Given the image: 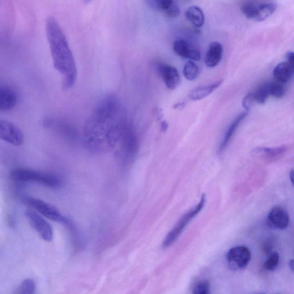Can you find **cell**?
I'll use <instances>...</instances> for the list:
<instances>
[{
    "label": "cell",
    "mask_w": 294,
    "mask_h": 294,
    "mask_svg": "<svg viewBox=\"0 0 294 294\" xmlns=\"http://www.w3.org/2000/svg\"><path fill=\"white\" fill-rule=\"evenodd\" d=\"M159 70L165 86L170 90L176 89L180 80V74L176 68L167 64H161Z\"/></svg>",
    "instance_id": "13"
},
{
    "label": "cell",
    "mask_w": 294,
    "mask_h": 294,
    "mask_svg": "<svg viewBox=\"0 0 294 294\" xmlns=\"http://www.w3.org/2000/svg\"><path fill=\"white\" fill-rule=\"evenodd\" d=\"M247 115H248V112L247 111L240 113L239 115H238V116L236 118L235 120H234V121L231 123V124L230 125L227 132H226L222 142H221L220 145L219 152L220 153L224 152L226 148H227L228 144L229 142L231 141V140L234 134L235 133L238 127H239L242 121L244 120L247 116Z\"/></svg>",
    "instance_id": "18"
},
{
    "label": "cell",
    "mask_w": 294,
    "mask_h": 294,
    "mask_svg": "<svg viewBox=\"0 0 294 294\" xmlns=\"http://www.w3.org/2000/svg\"><path fill=\"white\" fill-rule=\"evenodd\" d=\"M151 7L164 10L174 3V0H147Z\"/></svg>",
    "instance_id": "26"
},
{
    "label": "cell",
    "mask_w": 294,
    "mask_h": 294,
    "mask_svg": "<svg viewBox=\"0 0 294 294\" xmlns=\"http://www.w3.org/2000/svg\"><path fill=\"white\" fill-rule=\"evenodd\" d=\"M186 18L194 26L200 28L204 22V15L203 11L197 6H191L185 12Z\"/></svg>",
    "instance_id": "19"
},
{
    "label": "cell",
    "mask_w": 294,
    "mask_h": 294,
    "mask_svg": "<svg viewBox=\"0 0 294 294\" xmlns=\"http://www.w3.org/2000/svg\"><path fill=\"white\" fill-rule=\"evenodd\" d=\"M18 102V97L10 88L0 85V111L8 112L14 109Z\"/></svg>",
    "instance_id": "14"
},
{
    "label": "cell",
    "mask_w": 294,
    "mask_h": 294,
    "mask_svg": "<svg viewBox=\"0 0 294 294\" xmlns=\"http://www.w3.org/2000/svg\"><path fill=\"white\" fill-rule=\"evenodd\" d=\"M289 267H290L291 270L293 271V261L291 260V261H289Z\"/></svg>",
    "instance_id": "33"
},
{
    "label": "cell",
    "mask_w": 294,
    "mask_h": 294,
    "mask_svg": "<svg viewBox=\"0 0 294 294\" xmlns=\"http://www.w3.org/2000/svg\"><path fill=\"white\" fill-rule=\"evenodd\" d=\"M285 59H286V62L288 63L289 65L294 66V55L292 52H291V51L288 52L286 55H285Z\"/></svg>",
    "instance_id": "30"
},
{
    "label": "cell",
    "mask_w": 294,
    "mask_h": 294,
    "mask_svg": "<svg viewBox=\"0 0 294 294\" xmlns=\"http://www.w3.org/2000/svg\"><path fill=\"white\" fill-rule=\"evenodd\" d=\"M0 140L15 146L24 143V135L14 123L0 119Z\"/></svg>",
    "instance_id": "7"
},
{
    "label": "cell",
    "mask_w": 294,
    "mask_h": 294,
    "mask_svg": "<svg viewBox=\"0 0 294 294\" xmlns=\"http://www.w3.org/2000/svg\"><path fill=\"white\" fill-rule=\"evenodd\" d=\"M279 255L278 253L272 252L268 259L264 264V268L268 271H273L278 266L279 262Z\"/></svg>",
    "instance_id": "24"
},
{
    "label": "cell",
    "mask_w": 294,
    "mask_h": 294,
    "mask_svg": "<svg viewBox=\"0 0 294 294\" xmlns=\"http://www.w3.org/2000/svg\"><path fill=\"white\" fill-rule=\"evenodd\" d=\"M254 95L255 102L261 105L265 104L268 97L270 96L268 83L262 85L257 91L254 92Z\"/></svg>",
    "instance_id": "20"
},
{
    "label": "cell",
    "mask_w": 294,
    "mask_h": 294,
    "mask_svg": "<svg viewBox=\"0 0 294 294\" xmlns=\"http://www.w3.org/2000/svg\"><path fill=\"white\" fill-rule=\"evenodd\" d=\"M268 89H269L270 95L276 99H281L285 95V87L282 83L280 82L268 83Z\"/></svg>",
    "instance_id": "23"
},
{
    "label": "cell",
    "mask_w": 294,
    "mask_h": 294,
    "mask_svg": "<svg viewBox=\"0 0 294 294\" xmlns=\"http://www.w3.org/2000/svg\"><path fill=\"white\" fill-rule=\"evenodd\" d=\"M223 79H220L214 83L207 85V86L199 87L194 88L189 93V99L194 101L204 99V98L209 96L211 94L218 89L223 84Z\"/></svg>",
    "instance_id": "16"
},
{
    "label": "cell",
    "mask_w": 294,
    "mask_h": 294,
    "mask_svg": "<svg viewBox=\"0 0 294 294\" xmlns=\"http://www.w3.org/2000/svg\"><path fill=\"white\" fill-rule=\"evenodd\" d=\"M85 2H90L91 1V0H85Z\"/></svg>",
    "instance_id": "34"
},
{
    "label": "cell",
    "mask_w": 294,
    "mask_h": 294,
    "mask_svg": "<svg viewBox=\"0 0 294 294\" xmlns=\"http://www.w3.org/2000/svg\"><path fill=\"white\" fill-rule=\"evenodd\" d=\"M183 74L186 79L194 80L198 77L199 68L193 61H189L183 68Z\"/></svg>",
    "instance_id": "21"
},
{
    "label": "cell",
    "mask_w": 294,
    "mask_h": 294,
    "mask_svg": "<svg viewBox=\"0 0 294 294\" xmlns=\"http://www.w3.org/2000/svg\"><path fill=\"white\" fill-rule=\"evenodd\" d=\"M276 8V4L269 0H251L242 6L241 11L247 19L260 22L269 18Z\"/></svg>",
    "instance_id": "4"
},
{
    "label": "cell",
    "mask_w": 294,
    "mask_h": 294,
    "mask_svg": "<svg viewBox=\"0 0 294 294\" xmlns=\"http://www.w3.org/2000/svg\"><path fill=\"white\" fill-rule=\"evenodd\" d=\"M25 205L32 207L40 214L49 220L61 223H66L67 220L56 208L41 200L26 197L23 199Z\"/></svg>",
    "instance_id": "6"
},
{
    "label": "cell",
    "mask_w": 294,
    "mask_h": 294,
    "mask_svg": "<svg viewBox=\"0 0 294 294\" xmlns=\"http://www.w3.org/2000/svg\"><path fill=\"white\" fill-rule=\"evenodd\" d=\"M205 195H202L201 201L197 205L192 209L187 212L185 215H183L181 219L179 220L171 231L168 234L167 236L164 238L162 246L164 248H167L171 246L176 242L178 237L180 236L181 233L184 231L191 220H192L196 215L201 211L205 203Z\"/></svg>",
    "instance_id": "5"
},
{
    "label": "cell",
    "mask_w": 294,
    "mask_h": 294,
    "mask_svg": "<svg viewBox=\"0 0 294 294\" xmlns=\"http://www.w3.org/2000/svg\"><path fill=\"white\" fill-rule=\"evenodd\" d=\"M36 289L35 283L31 279H25L16 289V294H32L35 293Z\"/></svg>",
    "instance_id": "22"
},
{
    "label": "cell",
    "mask_w": 294,
    "mask_h": 294,
    "mask_svg": "<svg viewBox=\"0 0 294 294\" xmlns=\"http://www.w3.org/2000/svg\"><path fill=\"white\" fill-rule=\"evenodd\" d=\"M10 177L13 181L16 182H33L51 188H57L61 183L60 178L56 175L27 169L19 168L12 170Z\"/></svg>",
    "instance_id": "3"
},
{
    "label": "cell",
    "mask_w": 294,
    "mask_h": 294,
    "mask_svg": "<svg viewBox=\"0 0 294 294\" xmlns=\"http://www.w3.org/2000/svg\"><path fill=\"white\" fill-rule=\"evenodd\" d=\"M185 102H180V103H178L175 106V108L176 109H181L185 107Z\"/></svg>",
    "instance_id": "31"
},
{
    "label": "cell",
    "mask_w": 294,
    "mask_h": 294,
    "mask_svg": "<svg viewBox=\"0 0 294 294\" xmlns=\"http://www.w3.org/2000/svg\"><path fill=\"white\" fill-rule=\"evenodd\" d=\"M46 27L54 67L63 76L64 87L69 88L75 83L77 76L73 54L56 19L49 17Z\"/></svg>",
    "instance_id": "2"
},
{
    "label": "cell",
    "mask_w": 294,
    "mask_h": 294,
    "mask_svg": "<svg viewBox=\"0 0 294 294\" xmlns=\"http://www.w3.org/2000/svg\"><path fill=\"white\" fill-rule=\"evenodd\" d=\"M268 224L271 227L278 229H286L289 224V216L286 211L282 207L276 206L268 214Z\"/></svg>",
    "instance_id": "12"
},
{
    "label": "cell",
    "mask_w": 294,
    "mask_h": 294,
    "mask_svg": "<svg viewBox=\"0 0 294 294\" xmlns=\"http://www.w3.org/2000/svg\"><path fill=\"white\" fill-rule=\"evenodd\" d=\"M29 223L39 233L43 239L51 241L53 238V229L50 224L37 213L32 210L25 212Z\"/></svg>",
    "instance_id": "9"
},
{
    "label": "cell",
    "mask_w": 294,
    "mask_h": 294,
    "mask_svg": "<svg viewBox=\"0 0 294 294\" xmlns=\"http://www.w3.org/2000/svg\"><path fill=\"white\" fill-rule=\"evenodd\" d=\"M128 129L120 103L110 97L102 102L89 118L85 136L92 150L103 151L120 142Z\"/></svg>",
    "instance_id": "1"
},
{
    "label": "cell",
    "mask_w": 294,
    "mask_h": 294,
    "mask_svg": "<svg viewBox=\"0 0 294 294\" xmlns=\"http://www.w3.org/2000/svg\"><path fill=\"white\" fill-rule=\"evenodd\" d=\"M223 48L219 42H213L208 47L204 58V63L208 67H215L219 65L223 57Z\"/></svg>",
    "instance_id": "15"
},
{
    "label": "cell",
    "mask_w": 294,
    "mask_h": 294,
    "mask_svg": "<svg viewBox=\"0 0 294 294\" xmlns=\"http://www.w3.org/2000/svg\"><path fill=\"white\" fill-rule=\"evenodd\" d=\"M289 178H290V180L292 183V184L293 185V170H292L291 172L289 173Z\"/></svg>",
    "instance_id": "32"
},
{
    "label": "cell",
    "mask_w": 294,
    "mask_h": 294,
    "mask_svg": "<svg viewBox=\"0 0 294 294\" xmlns=\"http://www.w3.org/2000/svg\"><path fill=\"white\" fill-rule=\"evenodd\" d=\"M165 15L170 19H176L180 15V9L176 4H172L163 10Z\"/></svg>",
    "instance_id": "27"
},
{
    "label": "cell",
    "mask_w": 294,
    "mask_h": 294,
    "mask_svg": "<svg viewBox=\"0 0 294 294\" xmlns=\"http://www.w3.org/2000/svg\"><path fill=\"white\" fill-rule=\"evenodd\" d=\"M251 259L249 249L244 246L234 247L228 251L227 259L229 266L241 270L248 265Z\"/></svg>",
    "instance_id": "8"
},
{
    "label": "cell",
    "mask_w": 294,
    "mask_h": 294,
    "mask_svg": "<svg viewBox=\"0 0 294 294\" xmlns=\"http://www.w3.org/2000/svg\"><path fill=\"white\" fill-rule=\"evenodd\" d=\"M272 246H272V242L270 241H266L264 244V252L270 255L272 253Z\"/></svg>",
    "instance_id": "29"
},
{
    "label": "cell",
    "mask_w": 294,
    "mask_h": 294,
    "mask_svg": "<svg viewBox=\"0 0 294 294\" xmlns=\"http://www.w3.org/2000/svg\"><path fill=\"white\" fill-rule=\"evenodd\" d=\"M288 150V146L283 145L282 146L272 148L258 147L254 149L253 152L255 155L261 157L267 162H272L282 158Z\"/></svg>",
    "instance_id": "11"
},
{
    "label": "cell",
    "mask_w": 294,
    "mask_h": 294,
    "mask_svg": "<svg viewBox=\"0 0 294 294\" xmlns=\"http://www.w3.org/2000/svg\"><path fill=\"white\" fill-rule=\"evenodd\" d=\"M174 52L183 58L191 59L196 61L201 59V53L199 50L187 40L178 39L175 40L173 44Z\"/></svg>",
    "instance_id": "10"
},
{
    "label": "cell",
    "mask_w": 294,
    "mask_h": 294,
    "mask_svg": "<svg viewBox=\"0 0 294 294\" xmlns=\"http://www.w3.org/2000/svg\"><path fill=\"white\" fill-rule=\"evenodd\" d=\"M195 294H208L210 293V283L207 280L201 281L196 284L193 289Z\"/></svg>",
    "instance_id": "25"
},
{
    "label": "cell",
    "mask_w": 294,
    "mask_h": 294,
    "mask_svg": "<svg viewBox=\"0 0 294 294\" xmlns=\"http://www.w3.org/2000/svg\"><path fill=\"white\" fill-rule=\"evenodd\" d=\"M294 66L287 62H281L273 71V75L277 82L286 83L291 79L293 73Z\"/></svg>",
    "instance_id": "17"
},
{
    "label": "cell",
    "mask_w": 294,
    "mask_h": 294,
    "mask_svg": "<svg viewBox=\"0 0 294 294\" xmlns=\"http://www.w3.org/2000/svg\"><path fill=\"white\" fill-rule=\"evenodd\" d=\"M255 102L254 93H249L242 100V106L247 112L252 108Z\"/></svg>",
    "instance_id": "28"
}]
</instances>
